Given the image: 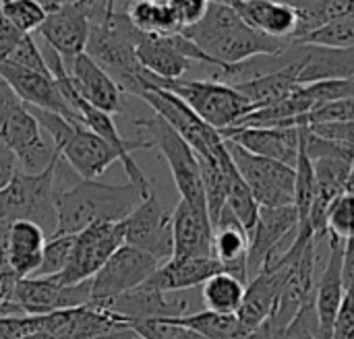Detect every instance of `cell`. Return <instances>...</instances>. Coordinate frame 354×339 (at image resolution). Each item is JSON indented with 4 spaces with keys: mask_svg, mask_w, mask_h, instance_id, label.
<instances>
[{
    "mask_svg": "<svg viewBox=\"0 0 354 339\" xmlns=\"http://www.w3.org/2000/svg\"><path fill=\"white\" fill-rule=\"evenodd\" d=\"M187 35L216 68L243 64L259 56H280L288 50V41L272 39L251 25L230 4H209L199 23L180 31Z\"/></svg>",
    "mask_w": 354,
    "mask_h": 339,
    "instance_id": "1",
    "label": "cell"
},
{
    "mask_svg": "<svg viewBox=\"0 0 354 339\" xmlns=\"http://www.w3.org/2000/svg\"><path fill=\"white\" fill-rule=\"evenodd\" d=\"M139 31L129 21L124 8H116V0H104L100 14L93 12L85 54L104 68L122 93L139 97L143 91V68L137 60Z\"/></svg>",
    "mask_w": 354,
    "mask_h": 339,
    "instance_id": "2",
    "label": "cell"
},
{
    "mask_svg": "<svg viewBox=\"0 0 354 339\" xmlns=\"http://www.w3.org/2000/svg\"><path fill=\"white\" fill-rule=\"evenodd\" d=\"M143 199L133 182L116 186L81 180L66 191H56L54 234H79L97 222H124Z\"/></svg>",
    "mask_w": 354,
    "mask_h": 339,
    "instance_id": "3",
    "label": "cell"
},
{
    "mask_svg": "<svg viewBox=\"0 0 354 339\" xmlns=\"http://www.w3.org/2000/svg\"><path fill=\"white\" fill-rule=\"evenodd\" d=\"M29 112L52 141L60 159H64L83 180H95L114 162H120L118 151L89 130L81 120H68L60 114L37 108H29Z\"/></svg>",
    "mask_w": 354,
    "mask_h": 339,
    "instance_id": "4",
    "label": "cell"
},
{
    "mask_svg": "<svg viewBox=\"0 0 354 339\" xmlns=\"http://www.w3.org/2000/svg\"><path fill=\"white\" fill-rule=\"evenodd\" d=\"M145 79L176 97H180L203 122H207L218 133L236 126L247 114L253 112L251 104L232 87L214 79H174L160 81L145 72Z\"/></svg>",
    "mask_w": 354,
    "mask_h": 339,
    "instance_id": "5",
    "label": "cell"
},
{
    "mask_svg": "<svg viewBox=\"0 0 354 339\" xmlns=\"http://www.w3.org/2000/svg\"><path fill=\"white\" fill-rule=\"evenodd\" d=\"M58 157L39 174L17 172L12 180L0 191V222H33L48 236L56 232V188Z\"/></svg>",
    "mask_w": 354,
    "mask_h": 339,
    "instance_id": "6",
    "label": "cell"
},
{
    "mask_svg": "<svg viewBox=\"0 0 354 339\" xmlns=\"http://www.w3.org/2000/svg\"><path fill=\"white\" fill-rule=\"evenodd\" d=\"M135 126L141 135L139 139L145 141L149 149H158L162 157L166 159L170 174L174 178V184L180 193V199L195 207L207 209L199 159L195 151L189 147V143L158 114L137 118Z\"/></svg>",
    "mask_w": 354,
    "mask_h": 339,
    "instance_id": "7",
    "label": "cell"
},
{
    "mask_svg": "<svg viewBox=\"0 0 354 339\" xmlns=\"http://www.w3.org/2000/svg\"><path fill=\"white\" fill-rule=\"evenodd\" d=\"M46 8V21L37 29L46 46H50L68 66L85 52L89 29L97 0H37Z\"/></svg>",
    "mask_w": 354,
    "mask_h": 339,
    "instance_id": "8",
    "label": "cell"
},
{
    "mask_svg": "<svg viewBox=\"0 0 354 339\" xmlns=\"http://www.w3.org/2000/svg\"><path fill=\"white\" fill-rule=\"evenodd\" d=\"M0 141L15 153L19 170L39 174L60 155L29 108L17 97L0 114Z\"/></svg>",
    "mask_w": 354,
    "mask_h": 339,
    "instance_id": "9",
    "label": "cell"
},
{
    "mask_svg": "<svg viewBox=\"0 0 354 339\" xmlns=\"http://www.w3.org/2000/svg\"><path fill=\"white\" fill-rule=\"evenodd\" d=\"M139 99H143L153 110V114L164 118L189 143L195 155L216 157L220 151H224L226 147L224 137L207 122H203L180 97L149 83L145 79V72H143V91L139 93Z\"/></svg>",
    "mask_w": 354,
    "mask_h": 339,
    "instance_id": "10",
    "label": "cell"
},
{
    "mask_svg": "<svg viewBox=\"0 0 354 339\" xmlns=\"http://www.w3.org/2000/svg\"><path fill=\"white\" fill-rule=\"evenodd\" d=\"M226 147L259 207L295 205V168L255 155L234 141H226Z\"/></svg>",
    "mask_w": 354,
    "mask_h": 339,
    "instance_id": "11",
    "label": "cell"
},
{
    "mask_svg": "<svg viewBox=\"0 0 354 339\" xmlns=\"http://www.w3.org/2000/svg\"><path fill=\"white\" fill-rule=\"evenodd\" d=\"M135 52L141 68L160 81L183 79L195 62L214 66V62L183 33L151 35L139 31Z\"/></svg>",
    "mask_w": 354,
    "mask_h": 339,
    "instance_id": "12",
    "label": "cell"
},
{
    "mask_svg": "<svg viewBox=\"0 0 354 339\" xmlns=\"http://www.w3.org/2000/svg\"><path fill=\"white\" fill-rule=\"evenodd\" d=\"M122 244L124 222H97L75 236L71 261L66 269L54 278L66 286L89 282Z\"/></svg>",
    "mask_w": 354,
    "mask_h": 339,
    "instance_id": "13",
    "label": "cell"
},
{
    "mask_svg": "<svg viewBox=\"0 0 354 339\" xmlns=\"http://www.w3.org/2000/svg\"><path fill=\"white\" fill-rule=\"evenodd\" d=\"M10 300L25 317H41L91 302V280L66 286L58 278H25L12 288Z\"/></svg>",
    "mask_w": 354,
    "mask_h": 339,
    "instance_id": "14",
    "label": "cell"
},
{
    "mask_svg": "<svg viewBox=\"0 0 354 339\" xmlns=\"http://www.w3.org/2000/svg\"><path fill=\"white\" fill-rule=\"evenodd\" d=\"M158 267L160 263L151 255L131 244H122L91 278V302H106L139 288Z\"/></svg>",
    "mask_w": 354,
    "mask_h": 339,
    "instance_id": "15",
    "label": "cell"
},
{
    "mask_svg": "<svg viewBox=\"0 0 354 339\" xmlns=\"http://www.w3.org/2000/svg\"><path fill=\"white\" fill-rule=\"evenodd\" d=\"M124 244L151 255L160 265L172 259V211L149 195L124 220Z\"/></svg>",
    "mask_w": 354,
    "mask_h": 339,
    "instance_id": "16",
    "label": "cell"
},
{
    "mask_svg": "<svg viewBox=\"0 0 354 339\" xmlns=\"http://www.w3.org/2000/svg\"><path fill=\"white\" fill-rule=\"evenodd\" d=\"M297 230H299V213L295 205L259 207L257 222L249 232V253H247L249 280L259 273V269L272 255L292 244Z\"/></svg>",
    "mask_w": 354,
    "mask_h": 339,
    "instance_id": "17",
    "label": "cell"
},
{
    "mask_svg": "<svg viewBox=\"0 0 354 339\" xmlns=\"http://www.w3.org/2000/svg\"><path fill=\"white\" fill-rule=\"evenodd\" d=\"M0 79L12 89V93L29 108L46 110L60 114L68 120H81L83 118L68 106V101L62 97L56 81L52 75H44L19 64L0 62Z\"/></svg>",
    "mask_w": 354,
    "mask_h": 339,
    "instance_id": "18",
    "label": "cell"
},
{
    "mask_svg": "<svg viewBox=\"0 0 354 339\" xmlns=\"http://www.w3.org/2000/svg\"><path fill=\"white\" fill-rule=\"evenodd\" d=\"M108 313H112L114 317H118L120 321H124L129 327L133 323L139 321H153V319H180L187 317V300H178V298H168L166 292H160L147 284H141L139 288L116 296L112 300L106 302H91Z\"/></svg>",
    "mask_w": 354,
    "mask_h": 339,
    "instance_id": "19",
    "label": "cell"
},
{
    "mask_svg": "<svg viewBox=\"0 0 354 339\" xmlns=\"http://www.w3.org/2000/svg\"><path fill=\"white\" fill-rule=\"evenodd\" d=\"M226 141H234L247 151L286 164L290 168L297 166L301 151V128L297 126H263V128H247L234 126L220 133Z\"/></svg>",
    "mask_w": 354,
    "mask_h": 339,
    "instance_id": "20",
    "label": "cell"
},
{
    "mask_svg": "<svg viewBox=\"0 0 354 339\" xmlns=\"http://www.w3.org/2000/svg\"><path fill=\"white\" fill-rule=\"evenodd\" d=\"M328 246L330 255L326 261V267L319 275L317 290H315V313H317V339H332L334 323L338 317V311L344 302L346 290L342 282V259H344V240L328 234Z\"/></svg>",
    "mask_w": 354,
    "mask_h": 339,
    "instance_id": "21",
    "label": "cell"
},
{
    "mask_svg": "<svg viewBox=\"0 0 354 339\" xmlns=\"http://www.w3.org/2000/svg\"><path fill=\"white\" fill-rule=\"evenodd\" d=\"M66 68L75 91L83 101L110 116L124 112V101H122L124 93L110 79V75L104 68H100L85 52L79 54Z\"/></svg>",
    "mask_w": 354,
    "mask_h": 339,
    "instance_id": "22",
    "label": "cell"
},
{
    "mask_svg": "<svg viewBox=\"0 0 354 339\" xmlns=\"http://www.w3.org/2000/svg\"><path fill=\"white\" fill-rule=\"evenodd\" d=\"M172 257H214V226L207 209L178 201L172 211Z\"/></svg>",
    "mask_w": 354,
    "mask_h": 339,
    "instance_id": "23",
    "label": "cell"
},
{
    "mask_svg": "<svg viewBox=\"0 0 354 339\" xmlns=\"http://www.w3.org/2000/svg\"><path fill=\"white\" fill-rule=\"evenodd\" d=\"M288 54L301 64L299 85L326 79H353L354 48H322L307 43H290Z\"/></svg>",
    "mask_w": 354,
    "mask_h": 339,
    "instance_id": "24",
    "label": "cell"
},
{
    "mask_svg": "<svg viewBox=\"0 0 354 339\" xmlns=\"http://www.w3.org/2000/svg\"><path fill=\"white\" fill-rule=\"evenodd\" d=\"M249 232L236 220V215L224 207L214 224V259L222 265L224 273L234 275L243 284H249L247 273Z\"/></svg>",
    "mask_w": 354,
    "mask_h": 339,
    "instance_id": "25",
    "label": "cell"
},
{
    "mask_svg": "<svg viewBox=\"0 0 354 339\" xmlns=\"http://www.w3.org/2000/svg\"><path fill=\"white\" fill-rule=\"evenodd\" d=\"M232 6L241 19L259 33L288 43L295 41L299 31V14L292 6L272 0H236Z\"/></svg>",
    "mask_w": 354,
    "mask_h": 339,
    "instance_id": "26",
    "label": "cell"
},
{
    "mask_svg": "<svg viewBox=\"0 0 354 339\" xmlns=\"http://www.w3.org/2000/svg\"><path fill=\"white\" fill-rule=\"evenodd\" d=\"M220 271L222 265L214 257H172L166 263H162L145 284L160 292L170 294L203 286L212 275Z\"/></svg>",
    "mask_w": 354,
    "mask_h": 339,
    "instance_id": "27",
    "label": "cell"
},
{
    "mask_svg": "<svg viewBox=\"0 0 354 339\" xmlns=\"http://www.w3.org/2000/svg\"><path fill=\"white\" fill-rule=\"evenodd\" d=\"M46 246V232L33 222H10L8 226V261L17 280L31 278L39 263Z\"/></svg>",
    "mask_w": 354,
    "mask_h": 339,
    "instance_id": "28",
    "label": "cell"
},
{
    "mask_svg": "<svg viewBox=\"0 0 354 339\" xmlns=\"http://www.w3.org/2000/svg\"><path fill=\"white\" fill-rule=\"evenodd\" d=\"M124 12L133 27L141 33L172 35L180 33V27L164 0H127Z\"/></svg>",
    "mask_w": 354,
    "mask_h": 339,
    "instance_id": "29",
    "label": "cell"
},
{
    "mask_svg": "<svg viewBox=\"0 0 354 339\" xmlns=\"http://www.w3.org/2000/svg\"><path fill=\"white\" fill-rule=\"evenodd\" d=\"M247 284L236 280L230 273H216L201 286V298L205 304V311L224 313V315H236L241 309L243 296H245Z\"/></svg>",
    "mask_w": 354,
    "mask_h": 339,
    "instance_id": "30",
    "label": "cell"
},
{
    "mask_svg": "<svg viewBox=\"0 0 354 339\" xmlns=\"http://www.w3.org/2000/svg\"><path fill=\"white\" fill-rule=\"evenodd\" d=\"M174 321L193 329L203 339H245L247 336V331L243 329L236 315L201 311V313H193V315L174 319Z\"/></svg>",
    "mask_w": 354,
    "mask_h": 339,
    "instance_id": "31",
    "label": "cell"
},
{
    "mask_svg": "<svg viewBox=\"0 0 354 339\" xmlns=\"http://www.w3.org/2000/svg\"><path fill=\"white\" fill-rule=\"evenodd\" d=\"M75 236L77 234H52L46 240L44 253H41V263L37 267V271L31 278H54L60 275L73 255V246H75Z\"/></svg>",
    "mask_w": 354,
    "mask_h": 339,
    "instance_id": "32",
    "label": "cell"
},
{
    "mask_svg": "<svg viewBox=\"0 0 354 339\" xmlns=\"http://www.w3.org/2000/svg\"><path fill=\"white\" fill-rule=\"evenodd\" d=\"M297 43L322 46V48H338V50L354 48V17L332 21V23L311 31L309 35H305Z\"/></svg>",
    "mask_w": 354,
    "mask_h": 339,
    "instance_id": "33",
    "label": "cell"
},
{
    "mask_svg": "<svg viewBox=\"0 0 354 339\" xmlns=\"http://www.w3.org/2000/svg\"><path fill=\"white\" fill-rule=\"evenodd\" d=\"M0 10L19 31L27 35L37 31L46 21V8L37 0H6Z\"/></svg>",
    "mask_w": 354,
    "mask_h": 339,
    "instance_id": "34",
    "label": "cell"
},
{
    "mask_svg": "<svg viewBox=\"0 0 354 339\" xmlns=\"http://www.w3.org/2000/svg\"><path fill=\"white\" fill-rule=\"evenodd\" d=\"M326 224H328V234L344 242L354 238V191L340 195L330 205Z\"/></svg>",
    "mask_w": 354,
    "mask_h": 339,
    "instance_id": "35",
    "label": "cell"
},
{
    "mask_svg": "<svg viewBox=\"0 0 354 339\" xmlns=\"http://www.w3.org/2000/svg\"><path fill=\"white\" fill-rule=\"evenodd\" d=\"M131 329L141 339H203L193 329L176 323L174 319H153L133 323Z\"/></svg>",
    "mask_w": 354,
    "mask_h": 339,
    "instance_id": "36",
    "label": "cell"
},
{
    "mask_svg": "<svg viewBox=\"0 0 354 339\" xmlns=\"http://www.w3.org/2000/svg\"><path fill=\"white\" fill-rule=\"evenodd\" d=\"M317 329H319V325H317L315 302L309 300L301 307V311L288 323L282 339H317Z\"/></svg>",
    "mask_w": 354,
    "mask_h": 339,
    "instance_id": "37",
    "label": "cell"
},
{
    "mask_svg": "<svg viewBox=\"0 0 354 339\" xmlns=\"http://www.w3.org/2000/svg\"><path fill=\"white\" fill-rule=\"evenodd\" d=\"M164 2L168 4L170 12L174 14L180 31L199 23L212 4L209 0H164Z\"/></svg>",
    "mask_w": 354,
    "mask_h": 339,
    "instance_id": "38",
    "label": "cell"
},
{
    "mask_svg": "<svg viewBox=\"0 0 354 339\" xmlns=\"http://www.w3.org/2000/svg\"><path fill=\"white\" fill-rule=\"evenodd\" d=\"M8 226L10 222H0V294L6 298H10L12 288L19 282L8 261Z\"/></svg>",
    "mask_w": 354,
    "mask_h": 339,
    "instance_id": "39",
    "label": "cell"
},
{
    "mask_svg": "<svg viewBox=\"0 0 354 339\" xmlns=\"http://www.w3.org/2000/svg\"><path fill=\"white\" fill-rule=\"evenodd\" d=\"M307 128V126H305ZM317 137L334 141L338 145H346L354 149V120L353 122H342V124H322V126H311Z\"/></svg>",
    "mask_w": 354,
    "mask_h": 339,
    "instance_id": "40",
    "label": "cell"
},
{
    "mask_svg": "<svg viewBox=\"0 0 354 339\" xmlns=\"http://www.w3.org/2000/svg\"><path fill=\"white\" fill-rule=\"evenodd\" d=\"M27 33L19 31L0 10V62H6Z\"/></svg>",
    "mask_w": 354,
    "mask_h": 339,
    "instance_id": "41",
    "label": "cell"
},
{
    "mask_svg": "<svg viewBox=\"0 0 354 339\" xmlns=\"http://www.w3.org/2000/svg\"><path fill=\"white\" fill-rule=\"evenodd\" d=\"M332 339H354V300L346 294L338 311Z\"/></svg>",
    "mask_w": 354,
    "mask_h": 339,
    "instance_id": "42",
    "label": "cell"
},
{
    "mask_svg": "<svg viewBox=\"0 0 354 339\" xmlns=\"http://www.w3.org/2000/svg\"><path fill=\"white\" fill-rule=\"evenodd\" d=\"M17 172H19V164L15 153L0 141V191L12 180Z\"/></svg>",
    "mask_w": 354,
    "mask_h": 339,
    "instance_id": "43",
    "label": "cell"
},
{
    "mask_svg": "<svg viewBox=\"0 0 354 339\" xmlns=\"http://www.w3.org/2000/svg\"><path fill=\"white\" fill-rule=\"evenodd\" d=\"M342 282L346 294L354 300V238L344 242V259H342Z\"/></svg>",
    "mask_w": 354,
    "mask_h": 339,
    "instance_id": "44",
    "label": "cell"
},
{
    "mask_svg": "<svg viewBox=\"0 0 354 339\" xmlns=\"http://www.w3.org/2000/svg\"><path fill=\"white\" fill-rule=\"evenodd\" d=\"M23 338H27L25 317H6V319H0V339Z\"/></svg>",
    "mask_w": 354,
    "mask_h": 339,
    "instance_id": "45",
    "label": "cell"
},
{
    "mask_svg": "<svg viewBox=\"0 0 354 339\" xmlns=\"http://www.w3.org/2000/svg\"><path fill=\"white\" fill-rule=\"evenodd\" d=\"M282 336H284V329L270 317L257 329H253L251 333H247L245 339H282Z\"/></svg>",
    "mask_w": 354,
    "mask_h": 339,
    "instance_id": "46",
    "label": "cell"
},
{
    "mask_svg": "<svg viewBox=\"0 0 354 339\" xmlns=\"http://www.w3.org/2000/svg\"><path fill=\"white\" fill-rule=\"evenodd\" d=\"M234 2H236V0H234ZM241 2H245V0H241ZM272 2H282V4H288V6H290L292 0H272Z\"/></svg>",
    "mask_w": 354,
    "mask_h": 339,
    "instance_id": "47",
    "label": "cell"
},
{
    "mask_svg": "<svg viewBox=\"0 0 354 339\" xmlns=\"http://www.w3.org/2000/svg\"><path fill=\"white\" fill-rule=\"evenodd\" d=\"M4 2H6V0H0V6H2V4H4Z\"/></svg>",
    "mask_w": 354,
    "mask_h": 339,
    "instance_id": "48",
    "label": "cell"
},
{
    "mask_svg": "<svg viewBox=\"0 0 354 339\" xmlns=\"http://www.w3.org/2000/svg\"><path fill=\"white\" fill-rule=\"evenodd\" d=\"M353 191H354V186H353Z\"/></svg>",
    "mask_w": 354,
    "mask_h": 339,
    "instance_id": "49",
    "label": "cell"
},
{
    "mask_svg": "<svg viewBox=\"0 0 354 339\" xmlns=\"http://www.w3.org/2000/svg\"><path fill=\"white\" fill-rule=\"evenodd\" d=\"M353 186H354V182H353Z\"/></svg>",
    "mask_w": 354,
    "mask_h": 339,
    "instance_id": "50",
    "label": "cell"
}]
</instances>
